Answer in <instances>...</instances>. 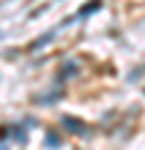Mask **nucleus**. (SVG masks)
Here are the masks:
<instances>
[{
    "label": "nucleus",
    "mask_w": 145,
    "mask_h": 150,
    "mask_svg": "<svg viewBox=\"0 0 145 150\" xmlns=\"http://www.w3.org/2000/svg\"><path fill=\"white\" fill-rule=\"evenodd\" d=\"M62 121H65V126L72 129V134H86V126L81 121H72V118H62Z\"/></svg>",
    "instance_id": "1"
}]
</instances>
